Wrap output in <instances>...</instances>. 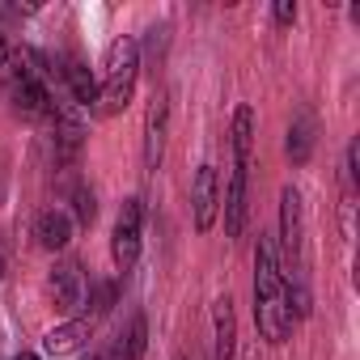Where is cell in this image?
<instances>
[{
	"label": "cell",
	"mask_w": 360,
	"mask_h": 360,
	"mask_svg": "<svg viewBox=\"0 0 360 360\" xmlns=\"http://www.w3.org/2000/svg\"><path fill=\"white\" fill-rule=\"evenodd\" d=\"M255 322L267 343H284L292 330V309H288V288L276 263V246L259 238L255 246Z\"/></svg>",
	"instance_id": "1"
},
{
	"label": "cell",
	"mask_w": 360,
	"mask_h": 360,
	"mask_svg": "<svg viewBox=\"0 0 360 360\" xmlns=\"http://www.w3.org/2000/svg\"><path fill=\"white\" fill-rule=\"evenodd\" d=\"M106 81L98 85V115H119L131 102L136 72H140V47L136 39H115L106 47Z\"/></svg>",
	"instance_id": "2"
},
{
	"label": "cell",
	"mask_w": 360,
	"mask_h": 360,
	"mask_svg": "<svg viewBox=\"0 0 360 360\" xmlns=\"http://www.w3.org/2000/svg\"><path fill=\"white\" fill-rule=\"evenodd\" d=\"M280 242H284V259H276V263H280L284 288L305 284V221H301V191L297 187L280 191Z\"/></svg>",
	"instance_id": "3"
},
{
	"label": "cell",
	"mask_w": 360,
	"mask_h": 360,
	"mask_svg": "<svg viewBox=\"0 0 360 360\" xmlns=\"http://www.w3.org/2000/svg\"><path fill=\"white\" fill-rule=\"evenodd\" d=\"M140 217H144L140 200H127V204H123V212H119V221H115V233H110V255H115L119 271H127V267L140 259Z\"/></svg>",
	"instance_id": "4"
},
{
	"label": "cell",
	"mask_w": 360,
	"mask_h": 360,
	"mask_svg": "<svg viewBox=\"0 0 360 360\" xmlns=\"http://www.w3.org/2000/svg\"><path fill=\"white\" fill-rule=\"evenodd\" d=\"M191 208H195V229L208 233V229L217 225V212H221V174H217V165H200V169H195Z\"/></svg>",
	"instance_id": "5"
},
{
	"label": "cell",
	"mask_w": 360,
	"mask_h": 360,
	"mask_svg": "<svg viewBox=\"0 0 360 360\" xmlns=\"http://www.w3.org/2000/svg\"><path fill=\"white\" fill-rule=\"evenodd\" d=\"M165 131H169V98L157 89L148 102V115H144V169H161Z\"/></svg>",
	"instance_id": "6"
},
{
	"label": "cell",
	"mask_w": 360,
	"mask_h": 360,
	"mask_svg": "<svg viewBox=\"0 0 360 360\" xmlns=\"http://www.w3.org/2000/svg\"><path fill=\"white\" fill-rule=\"evenodd\" d=\"M47 288H51V301H56L60 314H77L81 301H85V280H81V267H77V263H60V267L51 271Z\"/></svg>",
	"instance_id": "7"
},
{
	"label": "cell",
	"mask_w": 360,
	"mask_h": 360,
	"mask_svg": "<svg viewBox=\"0 0 360 360\" xmlns=\"http://www.w3.org/2000/svg\"><path fill=\"white\" fill-rule=\"evenodd\" d=\"M246 174H250V165H233L225 200H221V208H225V233L229 238H242V229H246Z\"/></svg>",
	"instance_id": "8"
},
{
	"label": "cell",
	"mask_w": 360,
	"mask_h": 360,
	"mask_svg": "<svg viewBox=\"0 0 360 360\" xmlns=\"http://www.w3.org/2000/svg\"><path fill=\"white\" fill-rule=\"evenodd\" d=\"M89 330H94V322H89V318H68L64 326H51V330H47L43 352H47V356H72V352H81V347H85Z\"/></svg>",
	"instance_id": "9"
},
{
	"label": "cell",
	"mask_w": 360,
	"mask_h": 360,
	"mask_svg": "<svg viewBox=\"0 0 360 360\" xmlns=\"http://www.w3.org/2000/svg\"><path fill=\"white\" fill-rule=\"evenodd\" d=\"M212 322H217V360H238V318L229 297H217Z\"/></svg>",
	"instance_id": "10"
},
{
	"label": "cell",
	"mask_w": 360,
	"mask_h": 360,
	"mask_svg": "<svg viewBox=\"0 0 360 360\" xmlns=\"http://www.w3.org/2000/svg\"><path fill=\"white\" fill-rule=\"evenodd\" d=\"M51 89L47 85H34V81H26V77H13V106L22 110V115H47L51 110Z\"/></svg>",
	"instance_id": "11"
},
{
	"label": "cell",
	"mask_w": 360,
	"mask_h": 360,
	"mask_svg": "<svg viewBox=\"0 0 360 360\" xmlns=\"http://www.w3.org/2000/svg\"><path fill=\"white\" fill-rule=\"evenodd\" d=\"M34 238H39V246H47V250H64V246L72 242V221H68L60 208H51V212L39 217Z\"/></svg>",
	"instance_id": "12"
},
{
	"label": "cell",
	"mask_w": 360,
	"mask_h": 360,
	"mask_svg": "<svg viewBox=\"0 0 360 360\" xmlns=\"http://www.w3.org/2000/svg\"><path fill=\"white\" fill-rule=\"evenodd\" d=\"M64 77H68V85H72V98L81 102V106H94L98 102V81H94V72H89V64L85 60H68V68H64Z\"/></svg>",
	"instance_id": "13"
},
{
	"label": "cell",
	"mask_w": 360,
	"mask_h": 360,
	"mask_svg": "<svg viewBox=\"0 0 360 360\" xmlns=\"http://www.w3.org/2000/svg\"><path fill=\"white\" fill-rule=\"evenodd\" d=\"M250 144H255V110L250 106H238L233 115V165H250Z\"/></svg>",
	"instance_id": "14"
},
{
	"label": "cell",
	"mask_w": 360,
	"mask_h": 360,
	"mask_svg": "<svg viewBox=\"0 0 360 360\" xmlns=\"http://www.w3.org/2000/svg\"><path fill=\"white\" fill-rule=\"evenodd\" d=\"M309 148H314V131H309V119H297V123L288 127V157L301 165V161H309Z\"/></svg>",
	"instance_id": "15"
},
{
	"label": "cell",
	"mask_w": 360,
	"mask_h": 360,
	"mask_svg": "<svg viewBox=\"0 0 360 360\" xmlns=\"http://www.w3.org/2000/svg\"><path fill=\"white\" fill-rule=\"evenodd\" d=\"M144 347H148V322H144V314H136V318H131V330H127V352H123V360H144Z\"/></svg>",
	"instance_id": "16"
},
{
	"label": "cell",
	"mask_w": 360,
	"mask_h": 360,
	"mask_svg": "<svg viewBox=\"0 0 360 360\" xmlns=\"http://www.w3.org/2000/svg\"><path fill=\"white\" fill-rule=\"evenodd\" d=\"M110 305H115V284H94L89 288V322L98 314H110Z\"/></svg>",
	"instance_id": "17"
},
{
	"label": "cell",
	"mask_w": 360,
	"mask_h": 360,
	"mask_svg": "<svg viewBox=\"0 0 360 360\" xmlns=\"http://www.w3.org/2000/svg\"><path fill=\"white\" fill-rule=\"evenodd\" d=\"M72 204H77V221H81V225H94V217H98V200H94V191H89V187H77Z\"/></svg>",
	"instance_id": "18"
},
{
	"label": "cell",
	"mask_w": 360,
	"mask_h": 360,
	"mask_svg": "<svg viewBox=\"0 0 360 360\" xmlns=\"http://www.w3.org/2000/svg\"><path fill=\"white\" fill-rule=\"evenodd\" d=\"M271 18H276V26H292L297 22V5L292 0H280V5L271 9Z\"/></svg>",
	"instance_id": "19"
},
{
	"label": "cell",
	"mask_w": 360,
	"mask_h": 360,
	"mask_svg": "<svg viewBox=\"0 0 360 360\" xmlns=\"http://www.w3.org/2000/svg\"><path fill=\"white\" fill-rule=\"evenodd\" d=\"M9 64V47H5V34H0V68Z\"/></svg>",
	"instance_id": "20"
},
{
	"label": "cell",
	"mask_w": 360,
	"mask_h": 360,
	"mask_svg": "<svg viewBox=\"0 0 360 360\" xmlns=\"http://www.w3.org/2000/svg\"><path fill=\"white\" fill-rule=\"evenodd\" d=\"M18 360H39V356H34V352H22V356H18Z\"/></svg>",
	"instance_id": "21"
},
{
	"label": "cell",
	"mask_w": 360,
	"mask_h": 360,
	"mask_svg": "<svg viewBox=\"0 0 360 360\" xmlns=\"http://www.w3.org/2000/svg\"><path fill=\"white\" fill-rule=\"evenodd\" d=\"M174 360H187V356H174Z\"/></svg>",
	"instance_id": "22"
}]
</instances>
